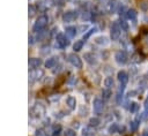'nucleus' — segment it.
<instances>
[{"label": "nucleus", "instance_id": "7", "mask_svg": "<svg viewBox=\"0 0 148 136\" xmlns=\"http://www.w3.org/2000/svg\"><path fill=\"white\" fill-rule=\"evenodd\" d=\"M68 61L75 67V68H81L82 67V61L80 59L79 55H76L75 53H72L68 55Z\"/></svg>", "mask_w": 148, "mask_h": 136}, {"label": "nucleus", "instance_id": "37", "mask_svg": "<svg viewBox=\"0 0 148 136\" xmlns=\"http://www.w3.org/2000/svg\"><path fill=\"white\" fill-rule=\"evenodd\" d=\"M68 1H75V0H68Z\"/></svg>", "mask_w": 148, "mask_h": 136}, {"label": "nucleus", "instance_id": "31", "mask_svg": "<svg viewBox=\"0 0 148 136\" xmlns=\"http://www.w3.org/2000/svg\"><path fill=\"white\" fill-rule=\"evenodd\" d=\"M75 135H76V133L73 129H66V131H65V136H75Z\"/></svg>", "mask_w": 148, "mask_h": 136}, {"label": "nucleus", "instance_id": "2", "mask_svg": "<svg viewBox=\"0 0 148 136\" xmlns=\"http://www.w3.org/2000/svg\"><path fill=\"white\" fill-rule=\"evenodd\" d=\"M120 32H121V27L119 24L118 21H114L111 25V30H110V36L112 40H118L120 37Z\"/></svg>", "mask_w": 148, "mask_h": 136}, {"label": "nucleus", "instance_id": "29", "mask_svg": "<svg viewBox=\"0 0 148 136\" xmlns=\"http://www.w3.org/2000/svg\"><path fill=\"white\" fill-rule=\"evenodd\" d=\"M82 136H94V133L89 128H84L82 131Z\"/></svg>", "mask_w": 148, "mask_h": 136}, {"label": "nucleus", "instance_id": "21", "mask_svg": "<svg viewBox=\"0 0 148 136\" xmlns=\"http://www.w3.org/2000/svg\"><path fill=\"white\" fill-rule=\"evenodd\" d=\"M95 43L98 44V45H106L108 44V38L104 37V36H101V37H97L95 39Z\"/></svg>", "mask_w": 148, "mask_h": 136}, {"label": "nucleus", "instance_id": "14", "mask_svg": "<svg viewBox=\"0 0 148 136\" xmlns=\"http://www.w3.org/2000/svg\"><path fill=\"white\" fill-rule=\"evenodd\" d=\"M83 58H84V60H86L89 65H95V63H96V56H95L92 53H84Z\"/></svg>", "mask_w": 148, "mask_h": 136}, {"label": "nucleus", "instance_id": "32", "mask_svg": "<svg viewBox=\"0 0 148 136\" xmlns=\"http://www.w3.org/2000/svg\"><path fill=\"white\" fill-rule=\"evenodd\" d=\"M36 136H49L47 135V133H45V130L44 129H38L37 131H36V134H35Z\"/></svg>", "mask_w": 148, "mask_h": 136}, {"label": "nucleus", "instance_id": "35", "mask_svg": "<svg viewBox=\"0 0 148 136\" xmlns=\"http://www.w3.org/2000/svg\"><path fill=\"white\" fill-rule=\"evenodd\" d=\"M145 118H147L148 116V99L146 100V103H145Z\"/></svg>", "mask_w": 148, "mask_h": 136}, {"label": "nucleus", "instance_id": "24", "mask_svg": "<svg viewBox=\"0 0 148 136\" xmlns=\"http://www.w3.org/2000/svg\"><path fill=\"white\" fill-rule=\"evenodd\" d=\"M82 46H83V40H77V41L74 43V45H73V50H74L75 52L81 51V50H82Z\"/></svg>", "mask_w": 148, "mask_h": 136}, {"label": "nucleus", "instance_id": "11", "mask_svg": "<svg viewBox=\"0 0 148 136\" xmlns=\"http://www.w3.org/2000/svg\"><path fill=\"white\" fill-rule=\"evenodd\" d=\"M40 65H42V60L38 59V58H31L29 60V67L31 69H37Z\"/></svg>", "mask_w": 148, "mask_h": 136}, {"label": "nucleus", "instance_id": "28", "mask_svg": "<svg viewBox=\"0 0 148 136\" xmlns=\"http://www.w3.org/2000/svg\"><path fill=\"white\" fill-rule=\"evenodd\" d=\"M96 30H97L96 28H91V29H89V30H88V32H87L86 35H83V39H88V38H89L94 32H96Z\"/></svg>", "mask_w": 148, "mask_h": 136}, {"label": "nucleus", "instance_id": "12", "mask_svg": "<svg viewBox=\"0 0 148 136\" xmlns=\"http://www.w3.org/2000/svg\"><path fill=\"white\" fill-rule=\"evenodd\" d=\"M125 85L126 84H120L119 88H118V91H117V96H116V101L118 104L121 103V99H123V93H124V90H125Z\"/></svg>", "mask_w": 148, "mask_h": 136}, {"label": "nucleus", "instance_id": "10", "mask_svg": "<svg viewBox=\"0 0 148 136\" xmlns=\"http://www.w3.org/2000/svg\"><path fill=\"white\" fill-rule=\"evenodd\" d=\"M117 78H118V81L120 82V84H126V83L128 82V75H127V73L124 71V70L118 71Z\"/></svg>", "mask_w": 148, "mask_h": 136}, {"label": "nucleus", "instance_id": "26", "mask_svg": "<svg viewBox=\"0 0 148 136\" xmlns=\"http://www.w3.org/2000/svg\"><path fill=\"white\" fill-rule=\"evenodd\" d=\"M99 119L98 118H90L89 119V127H97L99 124Z\"/></svg>", "mask_w": 148, "mask_h": 136}, {"label": "nucleus", "instance_id": "20", "mask_svg": "<svg viewBox=\"0 0 148 136\" xmlns=\"http://www.w3.org/2000/svg\"><path fill=\"white\" fill-rule=\"evenodd\" d=\"M118 130H119V126H118L117 123H112V124H110L109 128H108V133H109V134L118 133Z\"/></svg>", "mask_w": 148, "mask_h": 136}, {"label": "nucleus", "instance_id": "1", "mask_svg": "<svg viewBox=\"0 0 148 136\" xmlns=\"http://www.w3.org/2000/svg\"><path fill=\"white\" fill-rule=\"evenodd\" d=\"M47 22H49V18H47V16L46 15H40L37 20H36V22H35V24H34V27H32V30L35 31V32H43V30L45 29V27L47 25Z\"/></svg>", "mask_w": 148, "mask_h": 136}, {"label": "nucleus", "instance_id": "9", "mask_svg": "<svg viewBox=\"0 0 148 136\" xmlns=\"http://www.w3.org/2000/svg\"><path fill=\"white\" fill-rule=\"evenodd\" d=\"M29 76H30V81L31 82H34L35 80H38V78H40V76H43V70H40V69H32L31 71H30V74H29Z\"/></svg>", "mask_w": 148, "mask_h": 136}, {"label": "nucleus", "instance_id": "23", "mask_svg": "<svg viewBox=\"0 0 148 136\" xmlns=\"http://www.w3.org/2000/svg\"><path fill=\"white\" fill-rule=\"evenodd\" d=\"M111 95H112V92H111V90H110V89H104V90H102V97H103V99H104V100L110 99Z\"/></svg>", "mask_w": 148, "mask_h": 136}, {"label": "nucleus", "instance_id": "6", "mask_svg": "<svg viewBox=\"0 0 148 136\" xmlns=\"http://www.w3.org/2000/svg\"><path fill=\"white\" fill-rule=\"evenodd\" d=\"M56 44H57V46H58L59 48H65V47L69 44V41H68V39H67L62 33H59V35L56 37Z\"/></svg>", "mask_w": 148, "mask_h": 136}, {"label": "nucleus", "instance_id": "8", "mask_svg": "<svg viewBox=\"0 0 148 136\" xmlns=\"http://www.w3.org/2000/svg\"><path fill=\"white\" fill-rule=\"evenodd\" d=\"M76 17H77V13H76L75 10H67V12H65L64 15H62L64 22H72V21H74Z\"/></svg>", "mask_w": 148, "mask_h": 136}, {"label": "nucleus", "instance_id": "30", "mask_svg": "<svg viewBox=\"0 0 148 136\" xmlns=\"http://www.w3.org/2000/svg\"><path fill=\"white\" fill-rule=\"evenodd\" d=\"M119 24H120V27H121V30H124V31H127V30H128V24H127L125 21L121 20V21L119 22Z\"/></svg>", "mask_w": 148, "mask_h": 136}, {"label": "nucleus", "instance_id": "22", "mask_svg": "<svg viewBox=\"0 0 148 136\" xmlns=\"http://www.w3.org/2000/svg\"><path fill=\"white\" fill-rule=\"evenodd\" d=\"M104 86L106 88V89H111L112 86H113V80H112V77H106L105 80H104Z\"/></svg>", "mask_w": 148, "mask_h": 136}, {"label": "nucleus", "instance_id": "25", "mask_svg": "<svg viewBox=\"0 0 148 136\" xmlns=\"http://www.w3.org/2000/svg\"><path fill=\"white\" fill-rule=\"evenodd\" d=\"M128 109H130L131 113H135V112H138V109H139V104L135 103V101L131 103L130 106H128Z\"/></svg>", "mask_w": 148, "mask_h": 136}, {"label": "nucleus", "instance_id": "34", "mask_svg": "<svg viewBox=\"0 0 148 136\" xmlns=\"http://www.w3.org/2000/svg\"><path fill=\"white\" fill-rule=\"evenodd\" d=\"M82 18H83V20H89V18H90V13H89V12H83Z\"/></svg>", "mask_w": 148, "mask_h": 136}, {"label": "nucleus", "instance_id": "16", "mask_svg": "<svg viewBox=\"0 0 148 136\" xmlns=\"http://www.w3.org/2000/svg\"><path fill=\"white\" fill-rule=\"evenodd\" d=\"M139 124H140V118L138 116L136 119H134V120H132L130 122V129H131V131H135L138 129Z\"/></svg>", "mask_w": 148, "mask_h": 136}, {"label": "nucleus", "instance_id": "38", "mask_svg": "<svg viewBox=\"0 0 148 136\" xmlns=\"http://www.w3.org/2000/svg\"><path fill=\"white\" fill-rule=\"evenodd\" d=\"M147 133H148V130H147Z\"/></svg>", "mask_w": 148, "mask_h": 136}, {"label": "nucleus", "instance_id": "5", "mask_svg": "<svg viewBox=\"0 0 148 136\" xmlns=\"http://www.w3.org/2000/svg\"><path fill=\"white\" fill-rule=\"evenodd\" d=\"M92 108H94V112L96 114H101L103 112V108H104V103L101 98H95L94 99V103H92Z\"/></svg>", "mask_w": 148, "mask_h": 136}, {"label": "nucleus", "instance_id": "27", "mask_svg": "<svg viewBox=\"0 0 148 136\" xmlns=\"http://www.w3.org/2000/svg\"><path fill=\"white\" fill-rule=\"evenodd\" d=\"M61 131V126L60 124H54L53 128H52V135L53 136H58Z\"/></svg>", "mask_w": 148, "mask_h": 136}, {"label": "nucleus", "instance_id": "15", "mask_svg": "<svg viewBox=\"0 0 148 136\" xmlns=\"http://www.w3.org/2000/svg\"><path fill=\"white\" fill-rule=\"evenodd\" d=\"M66 104H67V106H68L69 109H74L75 106H76V99H75L74 97L69 96V97H67V99H66Z\"/></svg>", "mask_w": 148, "mask_h": 136}, {"label": "nucleus", "instance_id": "36", "mask_svg": "<svg viewBox=\"0 0 148 136\" xmlns=\"http://www.w3.org/2000/svg\"><path fill=\"white\" fill-rule=\"evenodd\" d=\"M141 136H148V133H147V131H145V133H143Z\"/></svg>", "mask_w": 148, "mask_h": 136}, {"label": "nucleus", "instance_id": "17", "mask_svg": "<svg viewBox=\"0 0 148 136\" xmlns=\"http://www.w3.org/2000/svg\"><path fill=\"white\" fill-rule=\"evenodd\" d=\"M65 31H66V35H67L69 38H73V37H75V35H76V28H75V27H66Z\"/></svg>", "mask_w": 148, "mask_h": 136}, {"label": "nucleus", "instance_id": "3", "mask_svg": "<svg viewBox=\"0 0 148 136\" xmlns=\"http://www.w3.org/2000/svg\"><path fill=\"white\" fill-rule=\"evenodd\" d=\"M44 111H45L44 105L40 104V103H37V104H35V105L30 108V116H31V118H39V116L44 113Z\"/></svg>", "mask_w": 148, "mask_h": 136}, {"label": "nucleus", "instance_id": "18", "mask_svg": "<svg viewBox=\"0 0 148 136\" xmlns=\"http://www.w3.org/2000/svg\"><path fill=\"white\" fill-rule=\"evenodd\" d=\"M57 63V58L56 56H52V58H49L46 61H45V67L46 68H53Z\"/></svg>", "mask_w": 148, "mask_h": 136}, {"label": "nucleus", "instance_id": "13", "mask_svg": "<svg viewBox=\"0 0 148 136\" xmlns=\"http://www.w3.org/2000/svg\"><path fill=\"white\" fill-rule=\"evenodd\" d=\"M136 16H138V13L135 9H127L126 12V17L133 22H136Z\"/></svg>", "mask_w": 148, "mask_h": 136}, {"label": "nucleus", "instance_id": "19", "mask_svg": "<svg viewBox=\"0 0 148 136\" xmlns=\"http://www.w3.org/2000/svg\"><path fill=\"white\" fill-rule=\"evenodd\" d=\"M116 7H117V1L116 0H110L108 2V12L109 13H113L116 10Z\"/></svg>", "mask_w": 148, "mask_h": 136}, {"label": "nucleus", "instance_id": "33", "mask_svg": "<svg viewBox=\"0 0 148 136\" xmlns=\"http://www.w3.org/2000/svg\"><path fill=\"white\" fill-rule=\"evenodd\" d=\"M36 13V8L32 5H29V16H34Z\"/></svg>", "mask_w": 148, "mask_h": 136}, {"label": "nucleus", "instance_id": "4", "mask_svg": "<svg viewBox=\"0 0 148 136\" xmlns=\"http://www.w3.org/2000/svg\"><path fill=\"white\" fill-rule=\"evenodd\" d=\"M114 59H116V62L118 65H125V63H127V60H128L127 54H126L125 51H118V52H116Z\"/></svg>", "mask_w": 148, "mask_h": 136}]
</instances>
